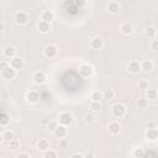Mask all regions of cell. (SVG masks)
Listing matches in <instances>:
<instances>
[{"label": "cell", "mask_w": 158, "mask_h": 158, "mask_svg": "<svg viewBox=\"0 0 158 158\" xmlns=\"http://www.w3.org/2000/svg\"><path fill=\"white\" fill-rule=\"evenodd\" d=\"M111 114H112V116L116 117V118L123 117V116L126 115V107H125V105H122L121 102L114 104L112 107H111Z\"/></svg>", "instance_id": "1"}, {"label": "cell", "mask_w": 158, "mask_h": 158, "mask_svg": "<svg viewBox=\"0 0 158 158\" xmlns=\"http://www.w3.org/2000/svg\"><path fill=\"white\" fill-rule=\"evenodd\" d=\"M79 74H80L81 78L88 79L94 74V67L91 64H89V63H84V64H81L79 67Z\"/></svg>", "instance_id": "2"}, {"label": "cell", "mask_w": 158, "mask_h": 158, "mask_svg": "<svg viewBox=\"0 0 158 158\" xmlns=\"http://www.w3.org/2000/svg\"><path fill=\"white\" fill-rule=\"evenodd\" d=\"M0 72H1V78L2 79H5V80H12L16 77V72L17 70L15 68H12L11 65H9L7 68H5V69H2Z\"/></svg>", "instance_id": "3"}, {"label": "cell", "mask_w": 158, "mask_h": 158, "mask_svg": "<svg viewBox=\"0 0 158 158\" xmlns=\"http://www.w3.org/2000/svg\"><path fill=\"white\" fill-rule=\"evenodd\" d=\"M25 99L28 104H37L40 101V94L36 90H28L25 95Z\"/></svg>", "instance_id": "4"}, {"label": "cell", "mask_w": 158, "mask_h": 158, "mask_svg": "<svg viewBox=\"0 0 158 158\" xmlns=\"http://www.w3.org/2000/svg\"><path fill=\"white\" fill-rule=\"evenodd\" d=\"M28 20H30V16L25 11H19L15 15V21L17 25H26L28 22Z\"/></svg>", "instance_id": "5"}, {"label": "cell", "mask_w": 158, "mask_h": 158, "mask_svg": "<svg viewBox=\"0 0 158 158\" xmlns=\"http://www.w3.org/2000/svg\"><path fill=\"white\" fill-rule=\"evenodd\" d=\"M43 54H44L47 58H54V57H57V54H58V48H57L54 44H48V46L44 47Z\"/></svg>", "instance_id": "6"}, {"label": "cell", "mask_w": 158, "mask_h": 158, "mask_svg": "<svg viewBox=\"0 0 158 158\" xmlns=\"http://www.w3.org/2000/svg\"><path fill=\"white\" fill-rule=\"evenodd\" d=\"M32 80L36 85H42L44 81H46V74L41 70H37L32 74Z\"/></svg>", "instance_id": "7"}, {"label": "cell", "mask_w": 158, "mask_h": 158, "mask_svg": "<svg viewBox=\"0 0 158 158\" xmlns=\"http://www.w3.org/2000/svg\"><path fill=\"white\" fill-rule=\"evenodd\" d=\"M53 133H54V136L57 137V138H65L67 137V135H68V130H67V126L65 125H58L57 126V128L53 131Z\"/></svg>", "instance_id": "8"}, {"label": "cell", "mask_w": 158, "mask_h": 158, "mask_svg": "<svg viewBox=\"0 0 158 158\" xmlns=\"http://www.w3.org/2000/svg\"><path fill=\"white\" fill-rule=\"evenodd\" d=\"M59 123L62 125H65V126H69L73 123V116L70 112H62L59 115Z\"/></svg>", "instance_id": "9"}, {"label": "cell", "mask_w": 158, "mask_h": 158, "mask_svg": "<svg viewBox=\"0 0 158 158\" xmlns=\"http://www.w3.org/2000/svg\"><path fill=\"white\" fill-rule=\"evenodd\" d=\"M10 65H11L12 68H15L16 70H20V69L23 68L25 62H23V59H22L21 57H14V58L10 59Z\"/></svg>", "instance_id": "10"}, {"label": "cell", "mask_w": 158, "mask_h": 158, "mask_svg": "<svg viewBox=\"0 0 158 158\" xmlns=\"http://www.w3.org/2000/svg\"><path fill=\"white\" fill-rule=\"evenodd\" d=\"M2 54H4L5 58L11 59V58L16 57V48L14 46H10V44L9 46H5L4 49H2Z\"/></svg>", "instance_id": "11"}, {"label": "cell", "mask_w": 158, "mask_h": 158, "mask_svg": "<svg viewBox=\"0 0 158 158\" xmlns=\"http://www.w3.org/2000/svg\"><path fill=\"white\" fill-rule=\"evenodd\" d=\"M146 138L149 141V142H156L158 139V130L156 127L153 128H147L146 131Z\"/></svg>", "instance_id": "12"}, {"label": "cell", "mask_w": 158, "mask_h": 158, "mask_svg": "<svg viewBox=\"0 0 158 158\" xmlns=\"http://www.w3.org/2000/svg\"><path fill=\"white\" fill-rule=\"evenodd\" d=\"M107 128H109V132L111 135H118L121 132V125L118 122H116V121L110 122L109 126H107Z\"/></svg>", "instance_id": "13"}, {"label": "cell", "mask_w": 158, "mask_h": 158, "mask_svg": "<svg viewBox=\"0 0 158 158\" xmlns=\"http://www.w3.org/2000/svg\"><path fill=\"white\" fill-rule=\"evenodd\" d=\"M37 28L41 33H48L51 31V22H46V21H40L37 23Z\"/></svg>", "instance_id": "14"}, {"label": "cell", "mask_w": 158, "mask_h": 158, "mask_svg": "<svg viewBox=\"0 0 158 158\" xmlns=\"http://www.w3.org/2000/svg\"><path fill=\"white\" fill-rule=\"evenodd\" d=\"M120 31H121L122 35L128 36V35H131V33L133 32V26H132V23H130V22H123V23L121 25V27H120Z\"/></svg>", "instance_id": "15"}, {"label": "cell", "mask_w": 158, "mask_h": 158, "mask_svg": "<svg viewBox=\"0 0 158 158\" xmlns=\"http://www.w3.org/2000/svg\"><path fill=\"white\" fill-rule=\"evenodd\" d=\"M127 69H128L131 73L136 74V73H138V72L141 70V63L137 62V60H131V62L128 63V65H127Z\"/></svg>", "instance_id": "16"}, {"label": "cell", "mask_w": 158, "mask_h": 158, "mask_svg": "<svg viewBox=\"0 0 158 158\" xmlns=\"http://www.w3.org/2000/svg\"><path fill=\"white\" fill-rule=\"evenodd\" d=\"M41 20L46 21V22H52L54 20V14L49 10H44L41 12Z\"/></svg>", "instance_id": "17"}, {"label": "cell", "mask_w": 158, "mask_h": 158, "mask_svg": "<svg viewBox=\"0 0 158 158\" xmlns=\"http://www.w3.org/2000/svg\"><path fill=\"white\" fill-rule=\"evenodd\" d=\"M102 46H104V42L100 37H94L90 41V47L93 49H100V48H102Z\"/></svg>", "instance_id": "18"}, {"label": "cell", "mask_w": 158, "mask_h": 158, "mask_svg": "<svg viewBox=\"0 0 158 158\" xmlns=\"http://www.w3.org/2000/svg\"><path fill=\"white\" fill-rule=\"evenodd\" d=\"M143 33H144V36L148 37V38H154L156 35H157V28H156L154 26H148V27L144 28Z\"/></svg>", "instance_id": "19"}, {"label": "cell", "mask_w": 158, "mask_h": 158, "mask_svg": "<svg viewBox=\"0 0 158 158\" xmlns=\"http://www.w3.org/2000/svg\"><path fill=\"white\" fill-rule=\"evenodd\" d=\"M118 10H120V4H118V2H116V1L109 2V5H107V11H109L110 14H117Z\"/></svg>", "instance_id": "20"}, {"label": "cell", "mask_w": 158, "mask_h": 158, "mask_svg": "<svg viewBox=\"0 0 158 158\" xmlns=\"http://www.w3.org/2000/svg\"><path fill=\"white\" fill-rule=\"evenodd\" d=\"M141 69H142L143 72L148 73V72H151V70L153 69V63H152L149 59H144V60L141 63Z\"/></svg>", "instance_id": "21"}, {"label": "cell", "mask_w": 158, "mask_h": 158, "mask_svg": "<svg viewBox=\"0 0 158 158\" xmlns=\"http://www.w3.org/2000/svg\"><path fill=\"white\" fill-rule=\"evenodd\" d=\"M146 98L148 100H157L158 99V90L156 89H147L146 90Z\"/></svg>", "instance_id": "22"}, {"label": "cell", "mask_w": 158, "mask_h": 158, "mask_svg": "<svg viewBox=\"0 0 158 158\" xmlns=\"http://www.w3.org/2000/svg\"><path fill=\"white\" fill-rule=\"evenodd\" d=\"M90 99H91V101H101L104 99V94H102V91L94 90L90 94Z\"/></svg>", "instance_id": "23"}, {"label": "cell", "mask_w": 158, "mask_h": 158, "mask_svg": "<svg viewBox=\"0 0 158 158\" xmlns=\"http://www.w3.org/2000/svg\"><path fill=\"white\" fill-rule=\"evenodd\" d=\"M136 105H137V107H138L139 110H144V109H147V106H148V99H147V98H139V99H137Z\"/></svg>", "instance_id": "24"}, {"label": "cell", "mask_w": 158, "mask_h": 158, "mask_svg": "<svg viewBox=\"0 0 158 158\" xmlns=\"http://www.w3.org/2000/svg\"><path fill=\"white\" fill-rule=\"evenodd\" d=\"M1 139L5 141V142H10L11 139H14V132L10 131V130H5L1 133Z\"/></svg>", "instance_id": "25"}, {"label": "cell", "mask_w": 158, "mask_h": 158, "mask_svg": "<svg viewBox=\"0 0 158 158\" xmlns=\"http://www.w3.org/2000/svg\"><path fill=\"white\" fill-rule=\"evenodd\" d=\"M37 148H38L40 151L46 152L47 149H49V143H48V141H47V139H40V141L37 142Z\"/></svg>", "instance_id": "26"}, {"label": "cell", "mask_w": 158, "mask_h": 158, "mask_svg": "<svg viewBox=\"0 0 158 158\" xmlns=\"http://www.w3.org/2000/svg\"><path fill=\"white\" fill-rule=\"evenodd\" d=\"M131 156L135 157V158H139V157H144V156H146V152H144L143 148L138 147V148H135V149L132 151V154H131Z\"/></svg>", "instance_id": "27"}, {"label": "cell", "mask_w": 158, "mask_h": 158, "mask_svg": "<svg viewBox=\"0 0 158 158\" xmlns=\"http://www.w3.org/2000/svg\"><path fill=\"white\" fill-rule=\"evenodd\" d=\"M10 122V116H9V114L7 112H2L1 114V116H0V126H6L7 123Z\"/></svg>", "instance_id": "28"}, {"label": "cell", "mask_w": 158, "mask_h": 158, "mask_svg": "<svg viewBox=\"0 0 158 158\" xmlns=\"http://www.w3.org/2000/svg\"><path fill=\"white\" fill-rule=\"evenodd\" d=\"M102 94H104V99H107V100H111L115 96V91L112 89H106L105 91H102Z\"/></svg>", "instance_id": "29"}, {"label": "cell", "mask_w": 158, "mask_h": 158, "mask_svg": "<svg viewBox=\"0 0 158 158\" xmlns=\"http://www.w3.org/2000/svg\"><path fill=\"white\" fill-rule=\"evenodd\" d=\"M100 109H101L100 101H91V102H90V110H91L93 112H96V111H99Z\"/></svg>", "instance_id": "30"}, {"label": "cell", "mask_w": 158, "mask_h": 158, "mask_svg": "<svg viewBox=\"0 0 158 158\" xmlns=\"http://www.w3.org/2000/svg\"><path fill=\"white\" fill-rule=\"evenodd\" d=\"M9 148H10L11 151H17V149L20 148V143H19L16 139H11V141L9 142Z\"/></svg>", "instance_id": "31"}, {"label": "cell", "mask_w": 158, "mask_h": 158, "mask_svg": "<svg viewBox=\"0 0 158 158\" xmlns=\"http://www.w3.org/2000/svg\"><path fill=\"white\" fill-rule=\"evenodd\" d=\"M138 88L141 89V90H147L148 88H149V84H148V81L147 80H144V79H142V80H139L138 81Z\"/></svg>", "instance_id": "32"}, {"label": "cell", "mask_w": 158, "mask_h": 158, "mask_svg": "<svg viewBox=\"0 0 158 158\" xmlns=\"http://www.w3.org/2000/svg\"><path fill=\"white\" fill-rule=\"evenodd\" d=\"M44 157H46V158H56V157H57V152H54V151H52V149H47V151L44 152Z\"/></svg>", "instance_id": "33"}, {"label": "cell", "mask_w": 158, "mask_h": 158, "mask_svg": "<svg viewBox=\"0 0 158 158\" xmlns=\"http://www.w3.org/2000/svg\"><path fill=\"white\" fill-rule=\"evenodd\" d=\"M94 121H95V116H94V115H91V114H86V115H85V122H86V123L90 125V123H93Z\"/></svg>", "instance_id": "34"}, {"label": "cell", "mask_w": 158, "mask_h": 158, "mask_svg": "<svg viewBox=\"0 0 158 158\" xmlns=\"http://www.w3.org/2000/svg\"><path fill=\"white\" fill-rule=\"evenodd\" d=\"M57 126H58V123H57L56 121H49V122H48V130L52 131V132L57 128Z\"/></svg>", "instance_id": "35"}, {"label": "cell", "mask_w": 158, "mask_h": 158, "mask_svg": "<svg viewBox=\"0 0 158 158\" xmlns=\"http://www.w3.org/2000/svg\"><path fill=\"white\" fill-rule=\"evenodd\" d=\"M68 147V141L65 138H60L59 139V148H67Z\"/></svg>", "instance_id": "36"}, {"label": "cell", "mask_w": 158, "mask_h": 158, "mask_svg": "<svg viewBox=\"0 0 158 158\" xmlns=\"http://www.w3.org/2000/svg\"><path fill=\"white\" fill-rule=\"evenodd\" d=\"M151 49L158 51V40H153V41L151 42Z\"/></svg>", "instance_id": "37"}, {"label": "cell", "mask_w": 158, "mask_h": 158, "mask_svg": "<svg viewBox=\"0 0 158 158\" xmlns=\"http://www.w3.org/2000/svg\"><path fill=\"white\" fill-rule=\"evenodd\" d=\"M75 4H77V6L80 9V7H84V6H85L86 0H77V1H75Z\"/></svg>", "instance_id": "38"}, {"label": "cell", "mask_w": 158, "mask_h": 158, "mask_svg": "<svg viewBox=\"0 0 158 158\" xmlns=\"http://www.w3.org/2000/svg\"><path fill=\"white\" fill-rule=\"evenodd\" d=\"M16 157H17V158H30V154H28L27 152H20Z\"/></svg>", "instance_id": "39"}, {"label": "cell", "mask_w": 158, "mask_h": 158, "mask_svg": "<svg viewBox=\"0 0 158 158\" xmlns=\"http://www.w3.org/2000/svg\"><path fill=\"white\" fill-rule=\"evenodd\" d=\"M9 65H10V63H7V62H5V60H1V63H0V70L7 68Z\"/></svg>", "instance_id": "40"}, {"label": "cell", "mask_w": 158, "mask_h": 158, "mask_svg": "<svg viewBox=\"0 0 158 158\" xmlns=\"http://www.w3.org/2000/svg\"><path fill=\"white\" fill-rule=\"evenodd\" d=\"M75 157L83 158V157H84V154H83V153H79V152H77V153H72V154H70V158H75Z\"/></svg>", "instance_id": "41"}, {"label": "cell", "mask_w": 158, "mask_h": 158, "mask_svg": "<svg viewBox=\"0 0 158 158\" xmlns=\"http://www.w3.org/2000/svg\"><path fill=\"white\" fill-rule=\"evenodd\" d=\"M94 156H95V154H94L93 152H88V153H85V154H84V157H85V158H89V157H94Z\"/></svg>", "instance_id": "42"}, {"label": "cell", "mask_w": 158, "mask_h": 158, "mask_svg": "<svg viewBox=\"0 0 158 158\" xmlns=\"http://www.w3.org/2000/svg\"><path fill=\"white\" fill-rule=\"evenodd\" d=\"M153 127H156V123L154 122H149L148 123V128H153Z\"/></svg>", "instance_id": "43"}, {"label": "cell", "mask_w": 158, "mask_h": 158, "mask_svg": "<svg viewBox=\"0 0 158 158\" xmlns=\"http://www.w3.org/2000/svg\"><path fill=\"white\" fill-rule=\"evenodd\" d=\"M0 26H1V30L4 31V30H5V22H4V21H1V25H0Z\"/></svg>", "instance_id": "44"}, {"label": "cell", "mask_w": 158, "mask_h": 158, "mask_svg": "<svg viewBox=\"0 0 158 158\" xmlns=\"http://www.w3.org/2000/svg\"><path fill=\"white\" fill-rule=\"evenodd\" d=\"M43 1H44V2H51L52 0H43Z\"/></svg>", "instance_id": "45"}]
</instances>
